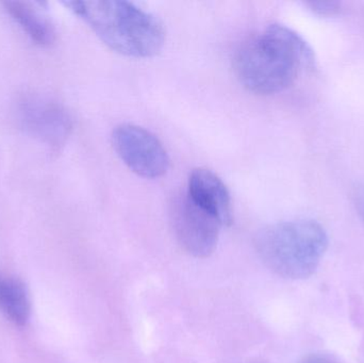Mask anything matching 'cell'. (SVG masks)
I'll list each match as a JSON object with an SVG mask.
<instances>
[{
    "mask_svg": "<svg viewBox=\"0 0 364 363\" xmlns=\"http://www.w3.org/2000/svg\"><path fill=\"white\" fill-rule=\"evenodd\" d=\"M316 65L314 50L303 36L287 26L273 23L240 47L235 70L244 87L258 95L289 89L301 72Z\"/></svg>",
    "mask_w": 364,
    "mask_h": 363,
    "instance_id": "obj_1",
    "label": "cell"
},
{
    "mask_svg": "<svg viewBox=\"0 0 364 363\" xmlns=\"http://www.w3.org/2000/svg\"><path fill=\"white\" fill-rule=\"evenodd\" d=\"M63 4L82 18L109 48L121 55L154 57L166 42L161 21L134 2L97 0Z\"/></svg>",
    "mask_w": 364,
    "mask_h": 363,
    "instance_id": "obj_2",
    "label": "cell"
},
{
    "mask_svg": "<svg viewBox=\"0 0 364 363\" xmlns=\"http://www.w3.org/2000/svg\"><path fill=\"white\" fill-rule=\"evenodd\" d=\"M255 245L272 272L296 281L318 270L328 247V234L314 220H295L267 226L257 234Z\"/></svg>",
    "mask_w": 364,
    "mask_h": 363,
    "instance_id": "obj_3",
    "label": "cell"
},
{
    "mask_svg": "<svg viewBox=\"0 0 364 363\" xmlns=\"http://www.w3.org/2000/svg\"><path fill=\"white\" fill-rule=\"evenodd\" d=\"M111 140L122 161L143 178H159L170 168V157L164 144L144 128L122 124L113 130Z\"/></svg>",
    "mask_w": 364,
    "mask_h": 363,
    "instance_id": "obj_4",
    "label": "cell"
},
{
    "mask_svg": "<svg viewBox=\"0 0 364 363\" xmlns=\"http://www.w3.org/2000/svg\"><path fill=\"white\" fill-rule=\"evenodd\" d=\"M170 220L175 237L186 253L197 258L211 255L218 245L222 224L186 195L171 202Z\"/></svg>",
    "mask_w": 364,
    "mask_h": 363,
    "instance_id": "obj_5",
    "label": "cell"
},
{
    "mask_svg": "<svg viewBox=\"0 0 364 363\" xmlns=\"http://www.w3.org/2000/svg\"><path fill=\"white\" fill-rule=\"evenodd\" d=\"M21 121L26 129L49 146L65 144L73 129V121L65 109L41 97L23 100L21 107Z\"/></svg>",
    "mask_w": 364,
    "mask_h": 363,
    "instance_id": "obj_6",
    "label": "cell"
},
{
    "mask_svg": "<svg viewBox=\"0 0 364 363\" xmlns=\"http://www.w3.org/2000/svg\"><path fill=\"white\" fill-rule=\"evenodd\" d=\"M186 195L194 204L215 217L223 226L232 221V202L222 179L207 168L193 170Z\"/></svg>",
    "mask_w": 364,
    "mask_h": 363,
    "instance_id": "obj_7",
    "label": "cell"
},
{
    "mask_svg": "<svg viewBox=\"0 0 364 363\" xmlns=\"http://www.w3.org/2000/svg\"><path fill=\"white\" fill-rule=\"evenodd\" d=\"M0 313L18 327L31 315V300L25 283L12 275L0 272Z\"/></svg>",
    "mask_w": 364,
    "mask_h": 363,
    "instance_id": "obj_8",
    "label": "cell"
},
{
    "mask_svg": "<svg viewBox=\"0 0 364 363\" xmlns=\"http://www.w3.org/2000/svg\"><path fill=\"white\" fill-rule=\"evenodd\" d=\"M4 8L23 31L42 46H49L55 40V31L50 21L30 2L6 1Z\"/></svg>",
    "mask_w": 364,
    "mask_h": 363,
    "instance_id": "obj_9",
    "label": "cell"
},
{
    "mask_svg": "<svg viewBox=\"0 0 364 363\" xmlns=\"http://www.w3.org/2000/svg\"><path fill=\"white\" fill-rule=\"evenodd\" d=\"M306 4L318 16H336L342 11V4L337 1H311Z\"/></svg>",
    "mask_w": 364,
    "mask_h": 363,
    "instance_id": "obj_10",
    "label": "cell"
},
{
    "mask_svg": "<svg viewBox=\"0 0 364 363\" xmlns=\"http://www.w3.org/2000/svg\"><path fill=\"white\" fill-rule=\"evenodd\" d=\"M354 205L359 217L364 222V183L357 188L354 193Z\"/></svg>",
    "mask_w": 364,
    "mask_h": 363,
    "instance_id": "obj_11",
    "label": "cell"
},
{
    "mask_svg": "<svg viewBox=\"0 0 364 363\" xmlns=\"http://www.w3.org/2000/svg\"><path fill=\"white\" fill-rule=\"evenodd\" d=\"M299 363H337L333 358L324 354H309L301 358Z\"/></svg>",
    "mask_w": 364,
    "mask_h": 363,
    "instance_id": "obj_12",
    "label": "cell"
}]
</instances>
